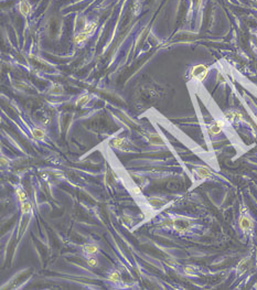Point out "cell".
I'll list each match as a JSON object with an SVG mask.
<instances>
[{"mask_svg":"<svg viewBox=\"0 0 257 290\" xmlns=\"http://www.w3.org/2000/svg\"><path fill=\"white\" fill-rule=\"evenodd\" d=\"M225 118L228 119L230 121H240V120H243L244 117H243V115L237 110H227V111H225Z\"/></svg>","mask_w":257,"mask_h":290,"instance_id":"cell-6","label":"cell"},{"mask_svg":"<svg viewBox=\"0 0 257 290\" xmlns=\"http://www.w3.org/2000/svg\"><path fill=\"white\" fill-rule=\"evenodd\" d=\"M19 8H20V10H21V12L23 13L24 16L29 15L30 11H31V6H30V3L28 2L27 0H22L21 2H20Z\"/></svg>","mask_w":257,"mask_h":290,"instance_id":"cell-15","label":"cell"},{"mask_svg":"<svg viewBox=\"0 0 257 290\" xmlns=\"http://www.w3.org/2000/svg\"><path fill=\"white\" fill-rule=\"evenodd\" d=\"M115 180H117V175L115 173L114 170H107L106 172V182L109 184V185H114Z\"/></svg>","mask_w":257,"mask_h":290,"instance_id":"cell-13","label":"cell"},{"mask_svg":"<svg viewBox=\"0 0 257 290\" xmlns=\"http://www.w3.org/2000/svg\"><path fill=\"white\" fill-rule=\"evenodd\" d=\"M32 136H33V138H35L36 140H43L44 137H45V131L40 128H35L32 130Z\"/></svg>","mask_w":257,"mask_h":290,"instance_id":"cell-16","label":"cell"},{"mask_svg":"<svg viewBox=\"0 0 257 290\" xmlns=\"http://www.w3.org/2000/svg\"><path fill=\"white\" fill-rule=\"evenodd\" d=\"M21 211L23 214H30L32 211V206L30 202H24V203H21Z\"/></svg>","mask_w":257,"mask_h":290,"instance_id":"cell-18","label":"cell"},{"mask_svg":"<svg viewBox=\"0 0 257 290\" xmlns=\"http://www.w3.org/2000/svg\"><path fill=\"white\" fill-rule=\"evenodd\" d=\"M248 266H250V258H243L242 260L240 261L237 266V269L240 273H245L246 270L248 269Z\"/></svg>","mask_w":257,"mask_h":290,"instance_id":"cell-14","label":"cell"},{"mask_svg":"<svg viewBox=\"0 0 257 290\" xmlns=\"http://www.w3.org/2000/svg\"><path fill=\"white\" fill-rule=\"evenodd\" d=\"M208 73H209L208 68H206L205 65H203V64H199V65L194 66V68H192L191 76L194 78V80L200 81V82H201V81H203L204 78L206 77Z\"/></svg>","mask_w":257,"mask_h":290,"instance_id":"cell-4","label":"cell"},{"mask_svg":"<svg viewBox=\"0 0 257 290\" xmlns=\"http://www.w3.org/2000/svg\"><path fill=\"white\" fill-rule=\"evenodd\" d=\"M165 204H166V201L159 198H151L148 200V205L151 206L152 208H160V206L165 205Z\"/></svg>","mask_w":257,"mask_h":290,"instance_id":"cell-9","label":"cell"},{"mask_svg":"<svg viewBox=\"0 0 257 290\" xmlns=\"http://www.w3.org/2000/svg\"><path fill=\"white\" fill-rule=\"evenodd\" d=\"M95 28H96V23H94V22L87 24V26H85L84 29H83V31L75 36V43L80 44V43H82V42H84L85 40L87 39L88 36L93 33V31L95 30Z\"/></svg>","mask_w":257,"mask_h":290,"instance_id":"cell-3","label":"cell"},{"mask_svg":"<svg viewBox=\"0 0 257 290\" xmlns=\"http://www.w3.org/2000/svg\"><path fill=\"white\" fill-rule=\"evenodd\" d=\"M161 225H162V227L172 228V226H173V218H167V220H165L162 223H161Z\"/></svg>","mask_w":257,"mask_h":290,"instance_id":"cell-19","label":"cell"},{"mask_svg":"<svg viewBox=\"0 0 257 290\" xmlns=\"http://www.w3.org/2000/svg\"><path fill=\"white\" fill-rule=\"evenodd\" d=\"M195 171H197V174L199 175V178H201V179H210L213 175L209 168L206 167H198L195 169Z\"/></svg>","mask_w":257,"mask_h":290,"instance_id":"cell-8","label":"cell"},{"mask_svg":"<svg viewBox=\"0 0 257 290\" xmlns=\"http://www.w3.org/2000/svg\"><path fill=\"white\" fill-rule=\"evenodd\" d=\"M83 250L88 255H95L98 251V247L94 244H85L83 245Z\"/></svg>","mask_w":257,"mask_h":290,"instance_id":"cell-10","label":"cell"},{"mask_svg":"<svg viewBox=\"0 0 257 290\" xmlns=\"http://www.w3.org/2000/svg\"><path fill=\"white\" fill-rule=\"evenodd\" d=\"M88 98H90V97H88V95H84V96H82L80 99H78L77 102H76V104L80 105V106H81V105H84L85 103H87Z\"/></svg>","mask_w":257,"mask_h":290,"instance_id":"cell-21","label":"cell"},{"mask_svg":"<svg viewBox=\"0 0 257 290\" xmlns=\"http://www.w3.org/2000/svg\"><path fill=\"white\" fill-rule=\"evenodd\" d=\"M109 145H110V147L116 148V149H121V150H127L129 146L128 141H127L125 138H120V137L114 138L113 140H110Z\"/></svg>","mask_w":257,"mask_h":290,"instance_id":"cell-5","label":"cell"},{"mask_svg":"<svg viewBox=\"0 0 257 290\" xmlns=\"http://www.w3.org/2000/svg\"><path fill=\"white\" fill-rule=\"evenodd\" d=\"M123 220H124V221H126V223L131 222V218H123Z\"/></svg>","mask_w":257,"mask_h":290,"instance_id":"cell-26","label":"cell"},{"mask_svg":"<svg viewBox=\"0 0 257 290\" xmlns=\"http://www.w3.org/2000/svg\"><path fill=\"white\" fill-rule=\"evenodd\" d=\"M221 130H222V128L218 126V124L216 123H212L211 125L208 127V133H210L211 136H215V135H217V133H221Z\"/></svg>","mask_w":257,"mask_h":290,"instance_id":"cell-12","label":"cell"},{"mask_svg":"<svg viewBox=\"0 0 257 290\" xmlns=\"http://www.w3.org/2000/svg\"><path fill=\"white\" fill-rule=\"evenodd\" d=\"M148 141L152 146H163L165 141L163 139L158 135V133H149L148 135Z\"/></svg>","mask_w":257,"mask_h":290,"instance_id":"cell-7","label":"cell"},{"mask_svg":"<svg viewBox=\"0 0 257 290\" xmlns=\"http://www.w3.org/2000/svg\"><path fill=\"white\" fill-rule=\"evenodd\" d=\"M238 224H240L241 230L246 233L250 232L253 228V221L247 215V213L244 212V208H242V213H241L240 220H238Z\"/></svg>","mask_w":257,"mask_h":290,"instance_id":"cell-2","label":"cell"},{"mask_svg":"<svg viewBox=\"0 0 257 290\" xmlns=\"http://www.w3.org/2000/svg\"><path fill=\"white\" fill-rule=\"evenodd\" d=\"M108 278H109V280L114 283H119V281H120V274H119V271H113V273L109 274Z\"/></svg>","mask_w":257,"mask_h":290,"instance_id":"cell-17","label":"cell"},{"mask_svg":"<svg viewBox=\"0 0 257 290\" xmlns=\"http://www.w3.org/2000/svg\"><path fill=\"white\" fill-rule=\"evenodd\" d=\"M140 192H141V190L139 189V186H136V188L133 189V194H139Z\"/></svg>","mask_w":257,"mask_h":290,"instance_id":"cell-23","label":"cell"},{"mask_svg":"<svg viewBox=\"0 0 257 290\" xmlns=\"http://www.w3.org/2000/svg\"><path fill=\"white\" fill-rule=\"evenodd\" d=\"M6 165H8V161L5 159V158H1V167H5Z\"/></svg>","mask_w":257,"mask_h":290,"instance_id":"cell-25","label":"cell"},{"mask_svg":"<svg viewBox=\"0 0 257 290\" xmlns=\"http://www.w3.org/2000/svg\"><path fill=\"white\" fill-rule=\"evenodd\" d=\"M87 265L90 267H96L97 265H98V261H97L96 258H94V257H90V258H87Z\"/></svg>","mask_w":257,"mask_h":290,"instance_id":"cell-20","label":"cell"},{"mask_svg":"<svg viewBox=\"0 0 257 290\" xmlns=\"http://www.w3.org/2000/svg\"><path fill=\"white\" fill-rule=\"evenodd\" d=\"M16 193H17L18 200H19L20 203H24V202H27V201H28V195H27V193H26V191H24L22 188L18 186V188L16 189Z\"/></svg>","mask_w":257,"mask_h":290,"instance_id":"cell-11","label":"cell"},{"mask_svg":"<svg viewBox=\"0 0 257 290\" xmlns=\"http://www.w3.org/2000/svg\"><path fill=\"white\" fill-rule=\"evenodd\" d=\"M192 227V222L190 220L183 218H173V226L172 228H175V231L179 233H185L190 231Z\"/></svg>","mask_w":257,"mask_h":290,"instance_id":"cell-1","label":"cell"},{"mask_svg":"<svg viewBox=\"0 0 257 290\" xmlns=\"http://www.w3.org/2000/svg\"><path fill=\"white\" fill-rule=\"evenodd\" d=\"M216 123L218 124V126L221 127V128H223V127H225V121L224 120H217Z\"/></svg>","mask_w":257,"mask_h":290,"instance_id":"cell-24","label":"cell"},{"mask_svg":"<svg viewBox=\"0 0 257 290\" xmlns=\"http://www.w3.org/2000/svg\"><path fill=\"white\" fill-rule=\"evenodd\" d=\"M194 268L192 266H187L185 268V273L187 274V275H189V276H191V275H194Z\"/></svg>","mask_w":257,"mask_h":290,"instance_id":"cell-22","label":"cell"}]
</instances>
